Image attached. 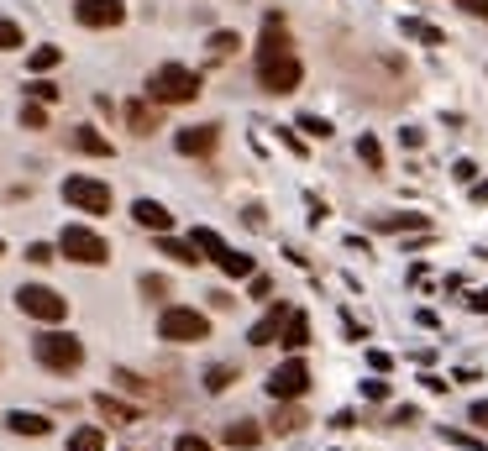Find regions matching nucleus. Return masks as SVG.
I'll return each mask as SVG.
<instances>
[{
  "label": "nucleus",
  "mask_w": 488,
  "mask_h": 451,
  "mask_svg": "<svg viewBox=\"0 0 488 451\" xmlns=\"http://www.w3.org/2000/svg\"><path fill=\"white\" fill-rule=\"evenodd\" d=\"M467 420L478 425V430H488V399H478V404H473V410H467Z\"/></svg>",
  "instance_id": "40"
},
{
  "label": "nucleus",
  "mask_w": 488,
  "mask_h": 451,
  "mask_svg": "<svg viewBox=\"0 0 488 451\" xmlns=\"http://www.w3.org/2000/svg\"><path fill=\"white\" fill-rule=\"evenodd\" d=\"M0 257H5V241H0Z\"/></svg>",
  "instance_id": "47"
},
{
  "label": "nucleus",
  "mask_w": 488,
  "mask_h": 451,
  "mask_svg": "<svg viewBox=\"0 0 488 451\" xmlns=\"http://www.w3.org/2000/svg\"><path fill=\"white\" fill-rule=\"evenodd\" d=\"M68 148L90 152V158H111V152H116L105 137H100V131H95V126H74V131H68Z\"/></svg>",
  "instance_id": "15"
},
{
  "label": "nucleus",
  "mask_w": 488,
  "mask_h": 451,
  "mask_svg": "<svg viewBox=\"0 0 488 451\" xmlns=\"http://www.w3.org/2000/svg\"><path fill=\"white\" fill-rule=\"evenodd\" d=\"M126 126H131L137 137H153L158 131V105L153 100H131V105H126Z\"/></svg>",
  "instance_id": "14"
},
{
  "label": "nucleus",
  "mask_w": 488,
  "mask_h": 451,
  "mask_svg": "<svg viewBox=\"0 0 488 451\" xmlns=\"http://www.w3.org/2000/svg\"><path fill=\"white\" fill-rule=\"evenodd\" d=\"M467 304H473L478 315H488V294H473V300H467Z\"/></svg>",
  "instance_id": "46"
},
{
  "label": "nucleus",
  "mask_w": 488,
  "mask_h": 451,
  "mask_svg": "<svg viewBox=\"0 0 488 451\" xmlns=\"http://www.w3.org/2000/svg\"><path fill=\"white\" fill-rule=\"evenodd\" d=\"M189 241H194V252H205L211 263L221 257V252H226V241H221V231H211V226H194V237H189Z\"/></svg>",
  "instance_id": "25"
},
{
  "label": "nucleus",
  "mask_w": 488,
  "mask_h": 451,
  "mask_svg": "<svg viewBox=\"0 0 488 451\" xmlns=\"http://www.w3.org/2000/svg\"><path fill=\"white\" fill-rule=\"evenodd\" d=\"M22 126H32V131H42V126H48V111H42L37 100H32V105H22Z\"/></svg>",
  "instance_id": "32"
},
{
  "label": "nucleus",
  "mask_w": 488,
  "mask_h": 451,
  "mask_svg": "<svg viewBox=\"0 0 488 451\" xmlns=\"http://www.w3.org/2000/svg\"><path fill=\"white\" fill-rule=\"evenodd\" d=\"M5 425H11L16 436H48V430H53V420H48V415H32V410H11V415H5Z\"/></svg>",
  "instance_id": "17"
},
{
  "label": "nucleus",
  "mask_w": 488,
  "mask_h": 451,
  "mask_svg": "<svg viewBox=\"0 0 488 451\" xmlns=\"http://www.w3.org/2000/svg\"><path fill=\"white\" fill-rule=\"evenodd\" d=\"M95 410H100L105 420H116V425H137V410L122 404V399H111V393H95Z\"/></svg>",
  "instance_id": "20"
},
{
  "label": "nucleus",
  "mask_w": 488,
  "mask_h": 451,
  "mask_svg": "<svg viewBox=\"0 0 488 451\" xmlns=\"http://www.w3.org/2000/svg\"><path fill=\"white\" fill-rule=\"evenodd\" d=\"M27 95L37 100V105H53V100H59V85H53V79H32Z\"/></svg>",
  "instance_id": "28"
},
{
  "label": "nucleus",
  "mask_w": 488,
  "mask_h": 451,
  "mask_svg": "<svg viewBox=\"0 0 488 451\" xmlns=\"http://www.w3.org/2000/svg\"><path fill=\"white\" fill-rule=\"evenodd\" d=\"M452 179H457V184H473V179H478V168H473L467 158H457V163H452Z\"/></svg>",
  "instance_id": "38"
},
{
  "label": "nucleus",
  "mask_w": 488,
  "mask_h": 451,
  "mask_svg": "<svg viewBox=\"0 0 488 451\" xmlns=\"http://www.w3.org/2000/svg\"><path fill=\"white\" fill-rule=\"evenodd\" d=\"M59 63H63V48H53V42H48V48H32L27 68H32V74H48V68H59Z\"/></svg>",
  "instance_id": "26"
},
{
  "label": "nucleus",
  "mask_w": 488,
  "mask_h": 451,
  "mask_svg": "<svg viewBox=\"0 0 488 451\" xmlns=\"http://www.w3.org/2000/svg\"><path fill=\"white\" fill-rule=\"evenodd\" d=\"M278 142H284V148H289V152H300V158H305V142H300L294 131H284V126H278Z\"/></svg>",
  "instance_id": "42"
},
{
  "label": "nucleus",
  "mask_w": 488,
  "mask_h": 451,
  "mask_svg": "<svg viewBox=\"0 0 488 451\" xmlns=\"http://www.w3.org/2000/svg\"><path fill=\"white\" fill-rule=\"evenodd\" d=\"M158 336L189 347V341H205V336H211V320H205L200 310H189V304H168V310L158 315Z\"/></svg>",
  "instance_id": "4"
},
{
  "label": "nucleus",
  "mask_w": 488,
  "mask_h": 451,
  "mask_svg": "<svg viewBox=\"0 0 488 451\" xmlns=\"http://www.w3.org/2000/svg\"><path fill=\"white\" fill-rule=\"evenodd\" d=\"M363 399H373V404H384V399H389V383H384V373L363 378Z\"/></svg>",
  "instance_id": "29"
},
{
  "label": "nucleus",
  "mask_w": 488,
  "mask_h": 451,
  "mask_svg": "<svg viewBox=\"0 0 488 451\" xmlns=\"http://www.w3.org/2000/svg\"><path fill=\"white\" fill-rule=\"evenodd\" d=\"M441 436H447V441H452V446H478V441H473V436H462V430H447V425H441Z\"/></svg>",
  "instance_id": "44"
},
{
  "label": "nucleus",
  "mask_w": 488,
  "mask_h": 451,
  "mask_svg": "<svg viewBox=\"0 0 488 451\" xmlns=\"http://www.w3.org/2000/svg\"><path fill=\"white\" fill-rule=\"evenodd\" d=\"M215 268L226 273V278H252V273H258V263H252L247 252H237V247H226V252L215 257Z\"/></svg>",
  "instance_id": "19"
},
{
  "label": "nucleus",
  "mask_w": 488,
  "mask_h": 451,
  "mask_svg": "<svg viewBox=\"0 0 488 451\" xmlns=\"http://www.w3.org/2000/svg\"><path fill=\"white\" fill-rule=\"evenodd\" d=\"M300 126H305L310 137H321V142L331 137V121H321V116H300Z\"/></svg>",
  "instance_id": "36"
},
{
  "label": "nucleus",
  "mask_w": 488,
  "mask_h": 451,
  "mask_svg": "<svg viewBox=\"0 0 488 451\" xmlns=\"http://www.w3.org/2000/svg\"><path fill=\"white\" fill-rule=\"evenodd\" d=\"M274 404H278V410H274V420H268V425H274L278 436H294V430L305 425V415H300V410H289V399H274Z\"/></svg>",
  "instance_id": "23"
},
{
  "label": "nucleus",
  "mask_w": 488,
  "mask_h": 451,
  "mask_svg": "<svg viewBox=\"0 0 488 451\" xmlns=\"http://www.w3.org/2000/svg\"><path fill=\"white\" fill-rule=\"evenodd\" d=\"M53 257H59V252H53L48 241H32V247H27V263H37V268H48Z\"/></svg>",
  "instance_id": "33"
},
{
  "label": "nucleus",
  "mask_w": 488,
  "mask_h": 451,
  "mask_svg": "<svg viewBox=\"0 0 488 451\" xmlns=\"http://www.w3.org/2000/svg\"><path fill=\"white\" fill-rule=\"evenodd\" d=\"M205 48H211V59H231V53L242 48V37H237V32H211V42H205Z\"/></svg>",
  "instance_id": "27"
},
{
  "label": "nucleus",
  "mask_w": 488,
  "mask_h": 451,
  "mask_svg": "<svg viewBox=\"0 0 488 451\" xmlns=\"http://www.w3.org/2000/svg\"><path fill=\"white\" fill-rule=\"evenodd\" d=\"M131 221H137L142 231H168V226H174V215L163 211L158 200H137V205H131Z\"/></svg>",
  "instance_id": "13"
},
{
  "label": "nucleus",
  "mask_w": 488,
  "mask_h": 451,
  "mask_svg": "<svg viewBox=\"0 0 488 451\" xmlns=\"http://www.w3.org/2000/svg\"><path fill=\"white\" fill-rule=\"evenodd\" d=\"M373 226L378 231H426L430 221L426 215H373Z\"/></svg>",
  "instance_id": "22"
},
{
  "label": "nucleus",
  "mask_w": 488,
  "mask_h": 451,
  "mask_svg": "<svg viewBox=\"0 0 488 451\" xmlns=\"http://www.w3.org/2000/svg\"><path fill=\"white\" fill-rule=\"evenodd\" d=\"M215 142H221V126H211V121H205V126H184L179 137H174V148H179L184 158H211Z\"/></svg>",
  "instance_id": "10"
},
{
  "label": "nucleus",
  "mask_w": 488,
  "mask_h": 451,
  "mask_svg": "<svg viewBox=\"0 0 488 451\" xmlns=\"http://www.w3.org/2000/svg\"><path fill=\"white\" fill-rule=\"evenodd\" d=\"M32 357L42 362L48 373H74V367L85 362V341L74 331H42L32 341Z\"/></svg>",
  "instance_id": "2"
},
{
  "label": "nucleus",
  "mask_w": 488,
  "mask_h": 451,
  "mask_svg": "<svg viewBox=\"0 0 488 451\" xmlns=\"http://www.w3.org/2000/svg\"><path fill=\"white\" fill-rule=\"evenodd\" d=\"M231 383H237V367H231V362H211V367H205V393H226Z\"/></svg>",
  "instance_id": "21"
},
{
  "label": "nucleus",
  "mask_w": 488,
  "mask_h": 451,
  "mask_svg": "<svg viewBox=\"0 0 488 451\" xmlns=\"http://www.w3.org/2000/svg\"><path fill=\"white\" fill-rule=\"evenodd\" d=\"M310 389V367H305V357H289V362H278L274 373H268V393L274 399H300V393Z\"/></svg>",
  "instance_id": "9"
},
{
  "label": "nucleus",
  "mask_w": 488,
  "mask_h": 451,
  "mask_svg": "<svg viewBox=\"0 0 488 451\" xmlns=\"http://www.w3.org/2000/svg\"><path fill=\"white\" fill-rule=\"evenodd\" d=\"M142 294H148V300H163V294H168V284H163V278H153V273H148V278H142Z\"/></svg>",
  "instance_id": "39"
},
{
  "label": "nucleus",
  "mask_w": 488,
  "mask_h": 451,
  "mask_svg": "<svg viewBox=\"0 0 488 451\" xmlns=\"http://www.w3.org/2000/svg\"><path fill=\"white\" fill-rule=\"evenodd\" d=\"M278 341H284L289 352L310 347V315H305V310H289V315H284V331H278Z\"/></svg>",
  "instance_id": "12"
},
{
  "label": "nucleus",
  "mask_w": 488,
  "mask_h": 451,
  "mask_svg": "<svg viewBox=\"0 0 488 451\" xmlns=\"http://www.w3.org/2000/svg\"><path fill=\"white\" fill-rule=\"evenodd\" d=\"M221 441L237 446V451H252L258 441H263V430H258V420H231L226 430H221Z\"/></svg>",
  "instance_id": "16"
},
{
  "label": "nucleus",
  "mask_w": 488,
  "mask_h": 451,
  "mask_svg": "<svg viewBox=\"0 0 488 451\" xmlns=\"http://www.w3.org/2000/svg\"><path fill=\"white\" fill-rule=\"evenodd\" d=\"M63 200L85 215H105L111 211V184L90 179V174H68V179H63Z\"/></svg>",
  "instance_id": "7"
},
{
  "label": "nucleus",
  "mask_w": 488,
  "mask_h": 451,
  "mask_svg": "<svg viewBox=\"0 0 488 451\" xmlns=\"http://www.w3.org/2000/svg\"><path fill=\"white\" fill-rule=\"evenodd\" d=\"M357 158H363L367 168H384V148H378L373 137H363V142H357Z\"/></svg>",
  "instance_id": "30"
},
{
  "label": "nucleus",
  "mask_w": 488,
  "mask_h": 451,
  "mask_svg": "<svg viewBox=\"0 0 488 451\" xmlns=\"http://www.w3.org/2000/svg\"><path fill=\"white\" fill-rule=\"evenodd\" d=\"M74 22L90 27V32L122 27V22H126V0H74Z\"/></svg>",
  "instance_id": "8"
},
{
  "label": "nucleus",
  "mask_w": 488,
  "mask_h": 451,
  "mask_svg": "<svg viewBox=\"0 0 488 451\" xmlns=\"http://www.w3.org/2000/svg\"><path fill=\"white\" fill-rule=\"evenodd\" d=\"M59 257H68V263H85V268H100V263H111V247H105V237H100V231H90V226H63Z\"/></svg>",
  "instance_id": "3"
},
{
  "label": "nucleus",
  "mask_w": 488,
  "mask_h": 451,
  "mask_svg": "<svg viewBox=\"0 0 488 451\" xmlns=\"http://www.w3.org/2000/svg\"><path fill=\"white\" fill-rule=\"evenodd\" d=\"M174 451H215V446L205 441V436H179V441H174Z\"/></svg>",
  "instance_id": "37"
},
{
  "label": "nucleus",
  "mask_w": 488,
  "mask_h": 451,
  "mask_svg": "<svg viewBox=\"0 0 488 451\" xmlns=\"http://www.w3.org/2000/svg\"><path fill=\"white\" fill-rule=\"evenodd\" d=\"M284 315H289V304H284V300L268 304V315H263V320H258V326L247 331V341H252V347H274L278 331H284Z\"/></svg>",
  "instance_id": "11"
},
{
  "label": "nucleus",
  "mask_w": 488,
  "mask_h": 451,
  "mask_svg": "<svg viewBox=\"0 0 488 451\" xmlns=\"http://www.w3.org/2000/svg\"><path fill=\"white\" fill-rule=\"evenodd\" d=\"M467 189H473V200H478V205H483V200H488V184H483V179H473V184H467Z\"/></svg>",
  "instance_id": "45"
},
{
  "label": "nucleus",
  "mask_w": 488,
  "mask_h": 451,
  "mask_svg": "<svg viewBox=\"0 0 488 451\" xmlns=\"http://www.w3.org/2000/svg\"><path fill=\"white\" fill-rule=\"evenodd\" d=\"M68 451H105V430H100V425H79V430L68 436Z\"/></svg>",
  "instance_id": "24"
},
{
  "label": "nucleus",
  "mask_w": 488,
  "mask_h": 451,
  "mask_svg": "<svg viewBox=\"0 0 488 451\" xmlns=\"http://www.w3.org/2000/svg\"><path fill=\"white\" fill-rule=\"evenodd\" d=\"M467 16H478V22H488V0H457Z\"/></svg>",
  "instance_id": "41"
},
{
  "label": "nucleus",
  "mask_w": 488,
  "mask_h": 451,
  "mask_svg": "<svg viewBox=\"0 0 488 451\" xmlns=\"http://www.w3.org/2000/svg\"><path fill=\"white\" fill-rule=\"evenodd\" d=\"M247 294H252V300H268V294H274V284H268L263 273H252V278H247Z\"/></svg>",
  "instance_id": "35"
},
{
  "label": "nucleus",
  "mask_w": 488,
  "mask_h": 451,
  "mask_svg": "<svg viewBox=\"0 0 488 451\" xmlns=\"http://www.w3.org/2000/svg\"><path fill=\"white\" fill-rule=\"evenodd\" d=\"M300 79H305V68L294 53H274V59H258V85L268 95H294L300 90Z\"/></svg>",
  "instance_id": "6"
},
{
  "label": "nucleus",
  "mask_w": 488,
  "mask_h": 451,
  "mask_svg": "<svg viewBox=\"0 0 488 451\" xmlns=\"http://www.w3.org/2000/svg\"><path fill=\"white\" fill-rule=\"evenodd\" d=\"M367 362H373V373H389V367H394V357H389V352H367Z\"/></svg>",
  "instance_id": "43"
},
{
  "label": "nucleus",
  "mask_w": 488,
  "mask_h": 451,
  "mask_svg": "<svg viewBox=\"0 0 488 451\" xmlns=\"http://www.w3.org/2000/svg\"><path fill=\"white\" fill-rule=\"evenodd\" d=\"M404 37H420V42H441V32L426 27V22H404Z\"/></svg>",
  "instance_id": "34"
},
{
  "label": "nucleus",
  "mask_w": 488,
  "mask_h": 451,
  "mask_svg": "<svg viewBox=\"0 0 488 451\" xmlns=\"http://www.w3.org/2000/svg\"><path fill=\"white\" fill-rule=\"evenodd\" d=\"M158 252H163V257H174V263H184V268H194V263H200L194 241H179V237H168V231H158Z\"/></svg>",
  "instance_id": "18"
},
{
  "label": "nucleus",
  "mask_w": 488,
  "mask_h": 451,
  "mask_svg": "<svg viewBox=\"0 0 488 451\" xmlns=\"http://www.w3.org/2000/svg\"><path fill=\"white\" fill-rule=\"evenodd\" d=\"M194 95H200V74L184 68V63H163V68H153V79H148V100H153V105H189Z\"/></svg>",
  "instance_id": "1"
},
{
  "label": "nucleus",
  "mask_w": 488,
  "mask_h": 451,
  "mask_svg": "<svg viewBox=\"0 0 488 451\" xmlns=\"http://www.w3.org/2000/svg\"><path fill=\"white\" fill-rule=\"evenodd\" d=\"M11 48H22V27L0 16V53H11Z\"/></svg>",
  "instance_id": "31"
},
{
  "label": "nucleus",
  "mask_w": 488,
  "mask_h": 451,
  "mask_svg": "<svg viewBox=\"0 0 488 451\" xmlns=\"http://www.w3.org/2000/svg\"><path fill=\"white\" fill-rule=\"evenodd\" d=\"M16 310L32 315V320H42V326H59L63 315H68V300H63L59 289H48V284H22L16 289Z\"/></svg>",
  "instance_id": "5"
}]
</instances>
